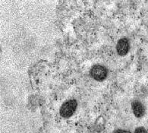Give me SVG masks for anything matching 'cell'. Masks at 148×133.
<instances>
[{"label":"cell","instance_id":"6da1fadb","mask_svg":"<svg viewBox=\"0 0 148 133\" xmlns=\"http://www.w3.org/2000/svg\"><path fill=\"white\" fill-rule=\"evenodd\" d=\"M77 101L75 100H70L62 104L60 108V115L65 118H69L74 114L77 109Z\"/></svg>","mask_w":148,"mask_h":133},{"label":"cell","instance_id":"7a4b0ae2","mask_svg":"<svg viewBox=\"0 0 148 133\" xmlns=\"http://www.w3.org/2000/svg\"><path fill=\"white\" fill-rule=\"evenodd\" d=\"M90 75L92 78L97 81H103L107 75V70L105 67L100 65H94L90 70Z\"/></svg>","mask_w":148,"mask_h":133},{"label":"cell","instance_id":"3957f363","mask_svg":"<svg viewBox=\"0 0 148 133\" xmlns=\"http://www.w3.org/2000/svg\"><path fill=\"white\" fill-rule=\"evenodd\" d=\"M130 49L129 41L127 38H122L118 41L116 45V50L120 56H125L128 52Z\"/></svg>","mask_w":148,"mask_h":133},{"label":"cell","instance_id":"277c9868","mask_svg":"<svg viewBox=\"0 0 148 133\" xmlns=\"http://www.w3.org/2000/svg\"><path fill=\"white\" fill-rule=\"evenodd\" d=\"M132 111L134 113V116L138 118H140L144 115L145 113V109H144V106L142 104L140 101L135 100L133 101L132 103Z\"/></svg>","mask_w":148,"mask_h":133},{"label":"cell","instance_id":"5b68a950","mask_svg":"<svg viewBox=\"0 0 148 133\" xmlns=\"http://www.w3.org/2000/svg\"><path fill=\"white\" fill-rule=\"evenodd\" d=\"M134 133H147V131L146 130V129L144 127H138L135 129Z\"/></svg>","mask_w":148,"mask_h":133},{"label":"cell","instance_id":"8992f818","mask_svg":"<svg viewBox=\"0 0 148 133\" xmlns=\"http://www.w3.org/2000/svg\"><path fill=\"white\" fill-rule=\"evenodd\" d=\"M114 133H131L129 131L127 130H123V129H118L116 131H115Z\"/></svg>","mask_w":148,"mask_h":133}]
</instances>
